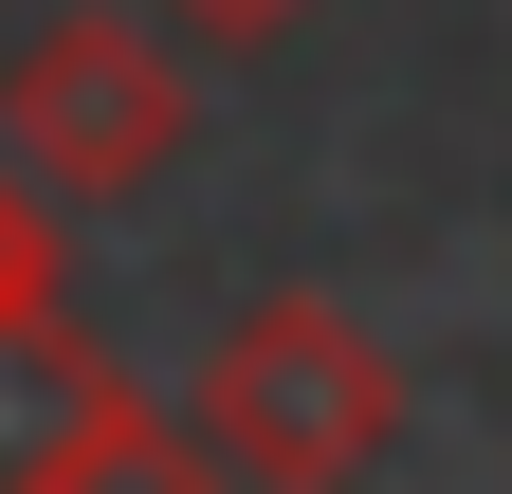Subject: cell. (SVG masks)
Returning <instances> with one entry per match:
<instances>
[{
    "label": "cell",
    "mask_w": 512,
    "mask_h": 494,
    "mask_svg": "<svg viewBox=\"0 0 512 494\" xmlns=\"http://www.w3.org/2000/svg\"><path fill=\"white\" fill-rule=\"evenodd\" d=\"M202 129V92H183V37L165 19H37L0 55V165L37 183V202H147Z\"/></svg>",
    "instance_id": "7a4b0ae2"
},
{
    "label": "cell",
    "mask_w": 512,
    "mask_h": 494,
    "mask_svg": "<svg viewBox=\"0 0 512 494\" xmlns=\"http://www.w3.org/2000/svg\"><path fill=\"white\" fill-rule=\"evenodd\" d=\"M183 440L220 458V494H348L403 440V366H384V330L330 312V293H256L202 348V385H183Z\"/></svg>",
    "instance_id": "6da1fadb"
},
{
    "label": "cell",
    "mask_w": 512,
    "mask_h": 494,
    "mask_svg": "<svg viewBox=\"0 0 512 494\" xmlns=\"http://www.w3.org/2000/svg\"><path fill=\"white\" fill-rule=\"evenodd\" d=\"M55 494H220V458L183 440V421H165L147 385H128V403L92 421V440H74V476H55Z\"/></svg>",
    "instance_id": "277c9868"
},
{
    "label": "cell",
    "mask_w": 512,
    "mask_h": 494,
    "mask_svg": "<svg viewBox=\"0 0 512 494\" xmlns=\"http://www.w3.org/2000/svg\"><path fill=\"white\" fill-rule=\"evenodd\" d=\"M110 403H128V366L55 312V293H37V312H0V494H55Z\"/></svg>",
    "instance_id": "3957f363"
},
{
    "label": "cell",
    "mask_w": 512,
    "mask_h": 494,
    "mask_svg": "<svg viewBox=\"0 0 512 494\" xmlns=\"http://www.w3.org/2000/svg\"><path fill=\"white\" fill-rule=\"evenodd\" d=\"M37 293H55V202L0 165V312H37Z\"/></svg>",
    "instance_id": "5b68a950"
},
{
    "label": "cell",
    "mask_w": 512,
    "mask_h": 494,
    "mask_svg": "<svg viewBox=\"0 0 512 494\" xmlns=\"http://www.w3.org/2000/svg\"><path fill=\"white\" fill-rule=\"evenodd\" d=\"M147 19H165V37H220V55H238V37H293L311 0H147Z\"/></svg>",
    "instance_id": "8992f818"
}]
</instances>
